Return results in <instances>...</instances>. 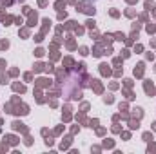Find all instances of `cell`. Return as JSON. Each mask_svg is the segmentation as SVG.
Instances as JSON below:
<instances>
[{"mask_svg": "<svg viewBox=\"0 0 156 154\" xmlns=\"http://www.w3.org/2000/svg\"><path fill=\"white\" fill-rule=\"evenodd\" d=\"M16 0H0V4H4V5H11V4H15Z\"/></svg>", "mask_w": 156, "mask_h": 154, "instance_id": "cell-1", "label": "cell"}]
</instances>
